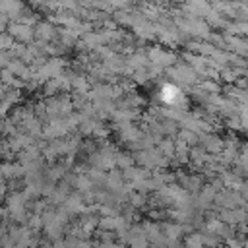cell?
I'll return each mask as SVG.
<instances>
[{
	"instance_id": "6da1fadb",
	"label": "cell",
	"mask_w": 248,
	"mask_h": 248,
	"mask_svg": "<svg viewBox=\"0 0 248 248\" xmlns=\"http://www.w3.org/2000/svg\"><path fill=\"white\" fill-rule=\"evenodd\" d=\"M161 101L165 105H170V107H180L184 103V95L180 93V89L174 85V83H165L161 87V93H159Z\"/></svg>"
},
{
	"instance_id": "7a4b0ae2",
	"label": "cell",
	"mask_w": 248,
	"mask_h": 248,
	"mask_svg": "<svg viewBox=\"0 0 248 248\" xmlns=\"http://www.w3.org/2000/svg\"><path fill=\"white\" fill-rule=\"evenodd\" d=\"M33 35L37 39H41V41L46 43V41H50V39L56 37V29H54V25L50 21H37L35 23V29H33Z\"/></svg>"
},
{
	"instance_id": "3957f363",
	"label": "cell",
	"mask_w": 248,
	"mask_h": 248,
	"mask_svg": "<svg viewBox=\"0 0 248 248\" xmlns=\"http://www.w3.org/2000/svg\"><path fill=\"white\" fill-rule=\"evenodd\" d=\"M14 43L16 41H14V37L10 33H4V31L0 33V50H10Z\"/></svg>"
}]
</instances>
